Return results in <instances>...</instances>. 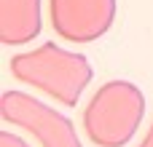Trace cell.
Instances as JSON below:
<instances>
[{
  "label": "cell",
  "instance_id": "2",
  "mask_svg": "<svg viewBox=\"0 0 153 147\" xmlns=\"http://www.w3.org/2000/svg\"><path fill=\"white\" fill-rule=\"evenodd\" d=\"M143 115V91L129 80H110L89 99L83 110V129L97 147H124L137 134Z\"/></svg>",
  "mask_w": 153,
  "mask_h": 147
},
{
  "label": "cell",
  "instance_id": "1",
  "mask_svg": "<svg viewBox=\"0 0 153 147\" xmlns=\"http://www.w3.org/2000/svg\"><path fill=\"white\" fill-rule=\"evenodd\" d=\"M11 75L65 107H75L94 78V70L83 54L65 51L56 43H43L40 48L16 54L11 59Z\"/></svg>",
  "mask_w": 153,
  "mask_h": 147
},
{
  "label": "cell",
  "instance_id": "6",
  "mask_svg": "<svg viewBox=\"0 0 153 147\" xmlns=\"http://www.w3.org/2000/svg\"><path fill=\"white\" fill-rule=\"evenodd\" d=\"M0 147H30V145L11 131H0Z\"/></svg>",
  "mask_w": 153,
  "mask_h": 147
},
{
  "label": "cell",
  "instance_id": "7",
  "mask_svg": "<svg viewBox=\"0 0 153 147\" xmlns=\"http://www.w3.org/2000/svg\"><path fill=\"white\" fill-rule=\"evenodd\" d=\"M140 147H153V123H151V131L145 134V139L140 142Z\"/></svg>",
  "mask_w": 153,
  "mask_h": 147
},
{
  "label": "cell",
  "instance_id": "5",
  "mask_svg": "<svg viewBox=\"0 0 153 147\" xmlns=\"http://www.w3.org/2000/svg\"><path fill=\"white\" fill-rule=\"evenodd\" d=\"M40 0H0V43L27 46L40 35Z\"/></svg>",
  "mask_w": 153,
  "mask_h": 147
},
{
  "label": "cell",
  "instance_id": "3",
  "mask_svg": "<svg viewBox=\"0 0 153 147\" xmlns=\"http://www.w3.org/2000/svg\"><path fill=\"white\" fill-rule=\"evenodd\" d=\"M0 115L3 121L30 131L43 147H81L75 126L67 115L46 107L24 91H5L0 99Z\"/></svg>",
  "mask_w": 153,
  "mask_h": 147
},
{
  "label": "cell",
  "instance_id": "4",
  "mask_svg": "<svg viewBox=\"0 0 153 147\" xmlns=\"http://www.w3.org/2000/svg\"><path fill=\"white\" fill-rule=\"evenodd\" d=\"M51 27L70 43H91L116 21V0H48Z\"/></svg>",
  "mask_w": 153,
  "mask_h": 147
}]
</instances>
